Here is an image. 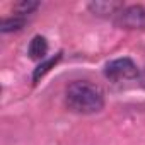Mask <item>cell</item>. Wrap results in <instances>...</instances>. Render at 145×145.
I'll return each instance as SVG.
<instances>
[{
    "mask_svg": "<svg viewBox=\"0 0 145 145\" xmlns=\"http://www.w3.org/2000/svg\"><path fill=\"white\" fill-rule=\"evenodd\" d=\"M65 101L70 111L79 114H94L104 108V94L99 86L87 80H75L67 87Z\"/></svg>",
    "mask_w": 145,
    "mask_h": 145,
    "instance_id": "6da1fadb",
    "label": "cell"
},
{
    "mask_svg": "<svg viewBox=\"0 0 145 145\" xmlns=\"http://www.w3.org/2000/svg\"><path fill=\"white\" fill-rule=\"evenodd\" d=\"M140 75L138 67L131 58H116L106 63L104 67V77L113 80V82H121V80H133Z\"/></svg>",
    "mask_w": 145,
    "mask_h": 145,
    "instance_id": "7a4b0ae2",
    "label": "cell"
},
{
    "mask_svg": "<svg viewBox=\"0 0 145 145\" xmlns=\"http://www.w3.org/2000/svg\"><path fill=\"white\" fill-rule=\"evenodd\" d=\"M114 24L125 29L145 31V5H123L114 16Z\"/></svg>",
    "mask_w": 145,
    "mask_h": 145,
    "instance_id": "3957f363",
    "label": "cell"
},
{
    "mask_svg": "<svg viewBox=\"0 0 145 145\" xmlns=\"http://www.w3.org/2000/svg\"><path fill=\"white\" fill-rule=\"evenodd\" d=\"M29 56L33 60H44L46 53H48V41L43 36H34L29 43V50H27Z\"/></svg>",
    "mask_w": 145,
    "mask_h": 145,
    "instance_id": "277c9868",
    "label": "cell"
},
{
    "mask_svg": "<svg viewBox=\"0 0 145 145\" xmlns=\"http://www.w3.org/2000/svg\"><path fill=\"white\" fill-rule=\"evenodd\" d=\"M123 7V4H118V2H94L89 5V9L94 12V14H99V16H116L120 12V9Z\"/></svg>",
    "mask_w": 145,
    "mask_h": 145,
    "instance_id": "5b68a950",
    "label": "cell"
},
{
    "mask_svg": "<svg viewBox=\"0 0 145 145\" xmlns=\"http://www.w3.org/2000/svg\"><path fill=\"white\" fill-rule=\"evenodd\" d=\"M60 58H61V53H58L56 56H51V58H48V60H44V61H41L36 68H34V72H33V82L34 84H38L48 72L60 61Z\"/></svg>",
    "mask_w": 145,
    "mask_h": 145,
    "instance_id": "8992f818",
    "label": "cell"
},
{
    "mask_svg": "<svg viewBox=\"0 0 145 145\" xmlns=\"http://www.w3.org/2000/svg\"><path fill=\"white\" fill-rule=\"evenodd\" d=\"M24 24H26V17H21V16L14 14V17L2 19V22H0V31L2 33H14V31L22 29Z\"/></svg>",
    "mask_w": 145,
    "mask_h": 145,
    "instance_id": "52a82bcc",
    "label": "cell"
},
{
    "mask_svg": "<svg viewBox=\"0 0 145 145\" xmlns=\"http://www.w3.org/2000/svg\"><path fill=\"white\" fill-rule=\"evenodd\" d=\"M38 7H39V4H38V2H31V0H22V2H19V4H16V5H14V12H16V16L26 17V16L33 14Z\"/></svg>",
    "mask_w": 145,
    "mask_h": 145,
    "instance_id": "ba28073f",
    "label": "cell"
},
{
    "mask_svg": "<svg viewBox=\"0 0 145 145\" xmlns=\"http://www.w3.org/2000/svg\"><path fill=\"white\" fill-rule=\"evenodd\" d=\"M138 80H140V86L145 89V67L142 68V72H140V75H138Z\"/></svg>",
    "mask_w": 145,
    "mask_h": 145,
    "instance_id": "9c48e42d",
    "label": "cell"
}]
</instances>
